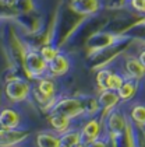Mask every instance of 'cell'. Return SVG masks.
Returning <instances> with one entry per match:
<instances>
[{
	"instance_id": "cell-16",
	"label": "cell",
	"mask_w": 145,
	"mask_h": 147,
	"mask_svg": "<svg viewBox=\"0 0 145 147\" xmlns=\"http://www.w3.org/2000/svg\"><path fill=\"white\" fill-rule=\"evenodd\" d=\"M124 79H126V77H123L120 73H113V71H110L109 79H108V86H106V88L117 91L120 88V86L123 84Z\"/></svg>"
},
{
	"instance_id": "cell-9",
	"label": "cell",
	"mask_w": 145,
	"mask_h": 147,
	"mask_svg": "<svg viewBox=\"0 0 145 147\" xmlns=\"http://www.w3.org/2000/svg\"><path fill=\"white\" fill-rule=\"evenodd\" d=\"M96 101H98V104H99V107L109 109V108H113L114 105H117L119 101H120V98H119L117 91L106 88V90L100 91V94H99V97H98Z\"/></svg>"
},
{
	"instance_id": "cell-8",
	"label": "cell",
	"mask_w": 145,
	"mask_h": 147,
	"mask_svg": "<svg viewBox=\"0 0 145 147\" xmlns=\"http://www.w3.org/2000/svg\"><path fill=\"white\" fill-rule=\"evenodd\" d=\"M99 132H100V123L96 119H91L88 123L82 127L81 140L88 144L89 142H92V140H95V139L99 137Z\"/></svg>"
},
{
	"instance_id": "cell-18",
	"label": "cell",
	"mask_w": 145,
	"mask_h": 147,
	"mask_svg": "<svg viewBox=\"0 0 145 147\" xmlns=\"http://www.w3.org/2000/svg\"><path fill=\"white\" fill-rule=\"evenodd\" d=\"M57 53H59V51H57L56 48H53V46H50V45H46L41 49V56L43 57V60L46 62V63L52 62Z\"/></svg>"
},
{
	"instance_id": "cell-23",
	"label": "cell",
	"mask_w": 145,
	"mask_h": 147,
	"mask_svg": "<svg viewBox=\"0 0 145 147\" xmlns=\"http://www.w3.org/2000/svg\"><path fill=\"white\" fill-rule=\"evenodd\" d=\"M74 147H88V144H87L85 142H82V140H81V142H80V143H77Z\"/></svg>"
},
{
	"instance_id": "cell-12",
	"label": "cell",
	"mask_w": 145,
	"mask_h": 147,
	"mask_svg": "<svg viewBox=\"0 0 145 147\" xmlns=\"http://www.w3.org/2000/svg\"><path fill=\"white\" fill-rule=\"evenodd\" d=\"M70 123H71V119L67 118L64 115H60V113H52L50 116V125L55 127V130L57 132H67L68 127H70Z\"/></svg>"
},
{
	"instance_id": "cell-6",
	"label": "cell",
	"mask_w": 145,
	"mask_h": 147,
	"mask_svg": "<svg viewBox=\"0 0 145 147\" xmlns=\"http://www.w3.org/2000/svg\"><path fill=\"white\" fill-rule=\"evenodd\" d=\"M127 77L134 80H141L145 76V66L138 60V57H130L126 60Z\"/></svg>"
},
{
	"instance_id": "cell-10",
	"label": "cell",
	"mask_w": 145,
	"mask_h": 147,
	"mask_svg": "<svg viewBox=\"0 0 145 147\" xmlns=\"http://www.w3.org/2000/svg\"><path fill=\"white\" fill-rule=\"evenodd\" d=\"M25 135L27 133L17 129H0V144H14Z\"/></svg>"
},
{
	"instance_id": "cell-7",
	"label": "cell",
	"mask_w": 145,
	"mask_h": 147,
	"mask_svg": "<svg viewBox=\"0 0 145 147\" xmlns=\"http://www.w3.org/2000/svg\"><path fill=\"white\" fill-rule=\"evenodd\" d=\"M137 90H138V80L126 77L123 84L120 86V88L117 90V94H119V98L122 101H128L135 95Z\"/></svg>"
},
{
	"instance_id": "cell-13",
	"label": "cell",
	"mask_w": 145,
	"mask_h": 147,
	"mask_svg": "<svg viewBox=\"0 0 145 147\" xmlns=\"http://www.w3.org/2000/svg\"><path fill=\"white\" fill-rule=\"evenodd\" d=\"M108 126H109V130L113 132L114 135H120L124 130V118L120 113L112 112L108 119Z\"/></svg>"
},
{
	"instance_id": "cell-24",
	"label": "cell",
	"mask_w": 145,
	"mask_h": 147,
	"mask_svg": "<svg viewBox=\"0 0 145 147\" xmlns=\"http://www.w3.org/2000/svg\"><path fill=\"white\" fill-rule=\"evenodd\" d=\"M59 147H68V146H66V144H63V143H60V144H59Z\"/></svg>"
},
{
	"instance_id": "cell-22",
	"label": "cell",
	"mask_w": 145,
	"mask_h": 147,
	"mask_svg": "<svg viewBox=\"0 0 145 147\" xmlns=\"http://www.w3.org/2000/svg\"><path fill=\"white\" fill-rule=\"evenodd\" d=\"M138 60H140V62H141V63H142V65L145 66V49L142 51V52H141V53H140V56H138Z\"/></svg>"
},
{
	"instance_id": "cell-20",
	"label": "cell",
	"mask_w": 145,
	"mask_h": 147,
	"mask_svg": "<svg viewBox=\"0 0 145 147\" xmlns=\"http://www.w3.org/2000/svg\"><path fill=\"white\" fill-rule=\"evenodd\" d=\"M130 4L137 13L145 14V0H130Z\"/></svg>"
},
{
	"instance_id": "cell-15",
	"label": "cell",
	"mask_w": 145,
	"mask_h": 147,
	"mask_svg": "<svg viewBox=\"0 0 145 147\" xmlns=\"http://www.w3.org/2000/svg\"><path fill=\"white\" fill-rule=\"evenodd\" d=\"M55 91H56V87H55V83L52 80L43 79L39 81V92L43 95L45 98L53 97L55 95Z\"/></svg>"
},
{
	"instance_id": "cell-14",
	"label": "cell",
	"mask_w": 145,
	"mask_h": 147,
	"mask_svg": "<svg viewBox=\"0 0 145 147\" xmlns=\"http://www.w3.org/2000/svg\"><path fill=\"white\" fill-rule=\"evenodd\" d=\"M80 142H81V133L76 132V130H67L60 139V143H63L68 147H74Z\"/></svg>"
},
{
	"instance_id": "cell-2",
	"label": "cell",
	"mask_w": 145,
	"mask_h": 147,
	"mask_svg": "<svg viewBox=\"0 0 145 147\" xmlns=\"http://www.w3.org/2000/svg\"><path fill=\"white\" fill-rule=\"evenodd\" d=\"M29 87L24 80H13L6 87V94L13 101H22L28 95Z\"/></svg>"
},
{
	"instance_id": "cell-17",
	"label": "cell",
	"mask_w": 145,
	"mask_h": 147,
	"mask_svg": "<svg viewBox=\"0 0 145 147\" xmlns=\"http://www.w3.org/2000/svg\"><path fill=\"white\" fill-rule=\"evenodd\" d=\"M133 119L141 126H145V105H137L131 111Z\"/></svg>"
},
{
	"instance_id": "cell-19",
	"label": "cell",
	"mask_w": 145,
	"mask_h": 147,
	"mask_svg": "<svg viewBox=\"0 0 145 147\" xmlns=\"http://www.w3.org/2000/svg\"><path fill=\"white\" fill-rule=\"evenodd\" d=\"M109 74H110V70H109V69H103V70L98 71V74H96V81H98V86H99L102 90H106Z\"/></svg>"
},
{
	"instance_id": "cell-5",
	"label": "cell",
	"mask_w": 145,
	"mask_h": 147,
	"mask_svg": "<svg viewBox=\"0 0 145 147\" xmlns=\"http://www.w3.org/2000/svg\"><path fill=\"white\" fill-rule=\"evenodd\" d=\"M47 69L52 71V74L61 76V74L67 73V70L70 69V60H68V57L64 53H60L59 52L55 56V59L47 63Z\"/></svg>"
},
{
	"instance_id": "cell-4",
	"label": "cell",
	"mask_w": 145,
	"mask_h": 147,
	"mask_svg": "<svg viewBox=\"0 0 145 147\" xmlns=\"http://www.w3.org/2000/svg\"><path fill=\"white\" fill-rule=\"evenodd\" d=\"M20 125V116L11 108H3L0 111V127L1 129H17Z\"/></svg>"
},
{
	"instance_id": "cell-21",
	"label": "cell",
	"mask_w": 145,
	"mask_h": 147,
	"mask_svg": "<svg viewBox=\"0 0 145 147\" xmlns=\"http://www.w3.org/2000/svg\"><path fill=\"white\" fill-rule=\"evenodd\" d=\"M88 147H106V142H105L103 139H99V137H98V139L89 142Z\"/></svg>"
},
{
	"instance_id": "cell-1",
	"label": "cell",
	"mask_w": 145,
	"mask_h": 147,
	"mask_svg": "<svg viewBox=\"0 0 145 147\" xmlns=\"http://www.w3.org/2000/svg\"><path fill=\"white\" fill-rule=\"evenodd\" d=\"M84 112H85V104H82L78 98H64L60 102H57L55 108L52 109V113H60L70 119Z\"/></svg>"
},
{
	"instance_id": "cell-11",
	"label": "cell",
	"mask_w": 145,
	"mask_h": 147,
	"mask_svg": "<svg viewBox=\"0 0 145 147\" xmlns=\"http://www.w3.org/2000/svg\"><path fill=\"white\" fill-rule=\"evenodd\" d=\"M36 142H38V147H59L60 144L59 136H56L55 133H50V132L39 133L36 137Z\"/></svg>"
},
{
	"instance_id": "cell-3",
	"label": "cell",
	"mask_w": 145,
	"mask_h": 147,
	"mask_svg": "<svg viewBox=\"0 0 145 147\" xmlns=\"http://www.w3.org/2000/svg\"><path fill=\"white\" fill-rule=\"evenodd\" d=\"M25 63H27V69L33 76H41L47 70V63L38 52H29L25 57Z\"/></svg>"
}]
</instances>
